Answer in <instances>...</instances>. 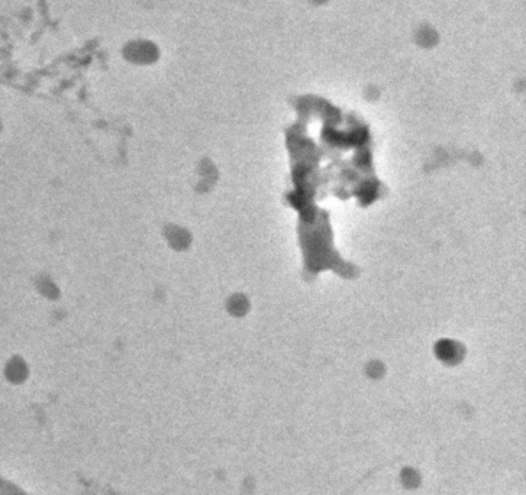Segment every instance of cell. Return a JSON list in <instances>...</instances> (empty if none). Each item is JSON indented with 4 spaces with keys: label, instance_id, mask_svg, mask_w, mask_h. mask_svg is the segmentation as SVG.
<instances>
[{
    "label": "cell",
    "instance_id": "1",
    "mask_svg": "<svg viewBox=\"0 0 526 495\" xmlns=\"http://www.w3.org/2000/svg\"><path fill=\"white\" fill-rule=\"evenodd\" d=\"M128 54L127 56L132 61L138 63H147L151 61L152 56H154V45H147L145 42H138V44H132L128 47Z\"/></svg>",
    "mask_w": 526,
    "mask_h": 495
}]
</instances>
